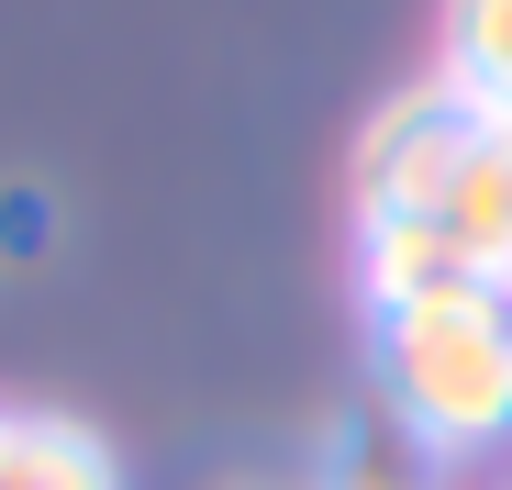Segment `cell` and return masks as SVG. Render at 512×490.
I'll return each mask as SVG.
<instances>
[{
  "label": "cell",
  "instance_id": "277c9868",
  "mask_svg": "<svg viewBox=\"0 0 512 490\" xmlns=\"http://www.w3.org/2000/svg\"><path fill=\"white\" fill-rule=\"evenodd\" d=\"M357 290H368V312H412V301L479 290V279L457 268V245L435 223H357Z\"/></svg>",
  "mask_w": 512,
  "mask_h": 490
},
{
  "label": "cell",
  "instance_id": "5b68a950",
  "mask_svg": "<svg viewBox=\"0 0 512 490\" xmlns=\"http://www.w3.org/2000/svg\"><path fill=\"white\" fill-rule=\"evenodd\" d=\"M435 78L479 112V123H512V0H446V56Z\"/></svg>",
  "mask_w": 512,
  "mask_h": 490
},
{
  "label": "cell",
  "instance_id": "8992f818",
  "mask_svg": "<svg viewBox=\"0 0 512 490\" xmlns=\"http://www.w3.org/2000/svg\"><path fill=\"white\" fill-rule=\"evenodd\" d=\"M501 312H512V290H501Z\"/></svg>",
  "mask_w": 512,
  "mask_h": 490
},
{
  "label": "cell",
  "instance_id": "3957f363",
  "mask_svg": "<svg viewBox=\"0 0 512 490\" xmlns=\"http://www.w3.org/2000/svg\"><path fill=\"white\" fill-rule=\"evenodd\" d=\"M0 490H123V468L67 413H0Z\"/></svg>",
  "mask_w": 512,
  "mask_h": 490
},
{
  "label": "cell",
  "instance_id": "6da1fadb",
  "mask_svg": "<svg viewBox=\"0 0 512 490\" xmlns=\"http://www.w3.org/2000/svg\"><path fill=\"white\" fill-rule=\"evenodd\" d=\"M379 379L412 446L468 457L512 435V312L501 290H435L412 312H379Z\"/></svg>",
  "mask_w": 512,
  "mask_h": 490
},
{
  "label": "cell",
  "instance_id": "7a4b0ae2",
  "mask_svg": "<svg viewBox=\"0 0 512 490\" xmlns=\"http://www.w3.org/2000/svg\"><path fill=\"white\" fill-rule=\"evenodd\" d=\"M468 145H479V112L446 90V78L379 101L368 134H357V223H435L446 179L468 168Z\"/></svg>",
  "mask_w": 512,
  "mask_h": 490
}]
</instances>
